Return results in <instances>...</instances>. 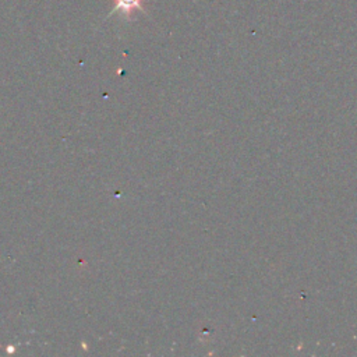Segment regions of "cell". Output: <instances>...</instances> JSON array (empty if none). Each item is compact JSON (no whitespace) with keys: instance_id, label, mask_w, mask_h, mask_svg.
Listing matches in <instances>:
<instances>
[{"instance_id":"obj_1","label":"cell","mask_w":357,"mask_h":357,"mask_svg":"<svg viewBox=\"0 0 357 357\" xmlns=\"http://www.w3.org/2000/svg\"><path fill=\"white\" fill-rule=\"evenodd\" d=\"M135 11H145L142 7V0H114V6L109 13V17L119 13L126 20H130Z\"/></svg>"}]
</instances>
